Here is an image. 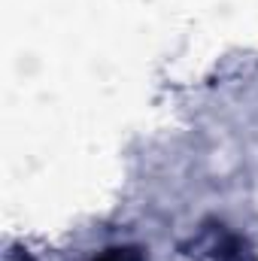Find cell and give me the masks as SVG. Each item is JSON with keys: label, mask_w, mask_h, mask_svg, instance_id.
Instances as JSON below:
<instances>
[{"label": "cell", "mask_w": 258, "mask_h": 261, "mask_svg": "<svg viewBox=\"0 0 258 261\" xmlns=\"http://www.w3.org/2000/svg\"><path fill=\"white\" fill-rule=\"evenodd\" d=\"M9 261H31V258H28L24 252H18V255H12V258H9Z\"/></svg>", "instance_id": "cell-2"}, {"label": "cell", "mask_w": 258, "mask_h": 261, "mask_svg": "<svg viewBox=\"0 0 258 261\" xmlns=\"http://www.w3.org/2000/svg\"><path fill=\"white\" fill-rule=\"evenodd\" d=\"M97 261H143V255H140V249L125 246V249H110V252H104Z\"/></svg>", "instance_id": "cell-1"}]
</instances>
